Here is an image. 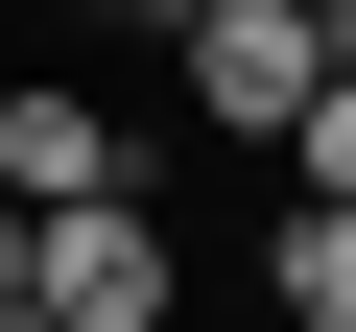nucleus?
Masks as SVG:
<instances>
[{
  "label": "nucleus",
  "mask_w": 356,
  "mask_h": 332,
  "mask_svg": "<svg viewBox=\"0 0 356 332\" xmlns=\"http://www.w3.org/2000/svg\"><path fill=\"white\" fill-rule=\"evenodd\" d=\"M166 72H191L214 142H309V95H332V0H191Z\"/></svg>",
  "instance_id": "nucleus-1"
},
{
  "label": "nucleus",
  "mask_w": 356,
  "mask_h": 332,
  "mask_svg": "<svg viewBox=\"0 0 356 332\" xmlns=\"http://www.w3.org/2000/svg\"><path fill=\"white\" fill-rule=\"evenodd\" d=\"M24 308H48V332H166V214H143V190L24 214Z\"/></svg>",
  "instance_id": "nucleus-2"
},
{
  "label": "nucleus",
  "mask_w": 356,
  "mask_h": 332,
  "mask_svg": "<svg viewBox=\"0 0 356 332\" xmlns=\"http://www.w3.org/2000/svg\"><path fill=\"white\" fill-rule=\"evenodd\" d=\"M0 190H24V214H95V190H119V119H95L72 72H24V95H0Z\"/></svg>",
  "instance_id": "nucleus-3"
},
{
  "label": "nucleus",
  "mask_w": 356,
  "mask_h": 332,
  "mask_svg": "<svg viewBox=\"0 0 356 332\" xmlns=\"http://www.w3.org/2000/svg\"><path fill=\"white\" fill-rule=\"evenodd\" d=\"M261 285H285V332H356V214H332V190H285V238H261Z\"/></svg>",
  "instance_id": "nucleus-4"
},
{
  "label": "nucleus",
  "mask_w": 356,
  "mask_h": 332,
  "mask_svg": "<svg viewBox=\"0 0 356 332\" xmlns=\"http://www.w3.org/2000/svg\"><path fill=\"white\" fill-rule=\"evenodd\" d=\"M285 166H309V190H332V214H356V72L309 95V142H285Z\"/></svg>",
  "instance_id": "nucleus-5"
},
{
  "label": "nucleus",
  "mask_w": 356,
  "mask_h": 332,
  "mask_svg": "<svg viewBox=\"0 0 356 332\" xmlns=\"http://www.w3.org/2000/svg\"><path fill=\"white\" fill-rule=\"evenodd\" d=\"M0 332H24V190H0Z\"/></svg>",
  "instance_id": "nucleus-6"
},
{
  "label": "nucleus",
  "mask_w": 356,
  "mask_h": 332,
  "mask_svg": "<svg viewBox=\"0 0 356 332\" xmlns=\"http://www.w3.org/2000/svg\"><path fill=\"white\" fill-rule=\"evenodd\" d=\"M332 72H356V0H332Z\"/></svg>",
  "instance_id": "nucleus-7"
},
{
  "label": "nucleus",
  "mask_w": 356,
  "mask_h": 332,
  "mask_svg": "<svg viewBox=\"0 0 356 332\" xmlns=\"http://www.w3.org/2000/svg\"><path fill=\"white\" fill-rule=\"evenodd\" d=\"M143 24H191V0H143Z\"/></svg>",
  "instance_id": "nucleus-8"
},
{
  "label": "nucleus",
  "mask_w": 356,
  "mask_h": 332,
  "mask_svg": "<svg viewBox=\"0 0 356 332\" xmlns=\"http://www.w3.org/2000/svg\"><path fill=\"white\" fill-rule=\"evenodd\" d=\"M119 24H143V0H119Z\"/></svg>",
  "instance_id": "nucleus-9"
}]
</instances>
